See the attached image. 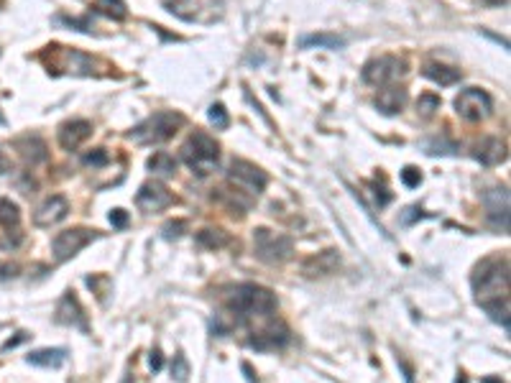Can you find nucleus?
Segmentation results:
<instances>
[{"mask_svg":"<svg viewBox=\"0 0 511 383\" xmlns=\"http://www.w3.org/2000/svg\"><path fill=\"white\" fill-rule=\"evenodd\" d=\"M478 302H494V299H509V263L501 258H489L475 268L473 276Z\"/></svg>","mask_w":511,"mask_h":383,"instance_id":"nucleus-1","label":"nucleus"},{"mask_svg":"<svg viewBox=\"0 0 511 383\" xmlns=\"http://www.w3.org/2000/svg\"><path fill=\"white\" fill-rule=\"evenodd\" d=\"M182 159L194 174L200 177H208L210 171L217 169V161H220V146L215 143L213 136H208L205 131H194L187 143L182 146Z\"/></svg>","mask_w":511,"mask_h":383,"instance_id":"nucleus-2","label":"nucleus"},{"mask_svg":"<svg viewBox=\"0 0 511 383\" xmlns=\"http://www.w3.org/2000/svg\"><path fill=\"white\" fill-rule=\"evenodd\" d=\"M182 126H185V115L182 113L161 110L143 120L141 126H136L134 131L128 133V138L134 140V143H138V146H154V143L169 140Z\"/></svg>","mask_w":511,"mask_h":383,"instance_id":"nucleus-3","label":"nucleus"},{"mask_svg":"<svg viewBox=\"0 0 511 383\" xmlns=\"http://www.w3.org/2000/svg\"><path fill=\"white\" fill-rule=\"evenodd\" d=\"M230 312H236L238 317H251V315H271L276 310V296L268 289L259 284H240L233 289L228 302Z\"/></svg>","mask_w":511,"mask_h":383,"instance_id":"nucleus-4","label":"nucleus"},{"mask_svg":"<svg viewBox=\"0 0 511 383\" xmlns=\"http://www.w3.org/2000/svg\"><path fill=\"white\" fill-rule=\"evenodd\" d=\"M253 243H256V256L264 261V263L279 266L284 261H289L292 251H294V243L292 238L287 236H276L271 230L259 228L253 233Z\"/></svg>","mask_w":511,"mask_h":383,"instance_id":"nucleus-5","label":"nucleus"},{"mask_svg":"<svg viewBox=\"0 0 511 383\" xmlns=\"http://www.w3.org/2000/svg\"><path fill=\"white\" fill-rule=\"evenodd\" d=\"M455 110L463 120L468 123H478V120H486L494 110V100L486 89L478 87H468L463 89L458 97H455Z\"/></svg>","mask_w":511,"mask_h":383,"instance_id":"nucleus-6","label":"nucleus"},{"mask_svg":"<svg viewBox=\"0 0 511 383\" xmlns=\"http://www.w3.org/2000/svg\"><path fill=\"white\" fill-rule=\"evenodd\" d=\"M228 177L236 185V189H243L248 194H261V192L266 189V182H268L266 174L256 164L245 161V159H233Z\"/></svg>","mask_w":511,"mask_h":383,"instance_id":"nucleus-7","label":"nucleus"},{"mask_svg":"<svg viewBox=\"0 0 511 383\" xmlns=\"http://www.w3.org/2000/svg\"><path fill=\"white\" fill-rule=\"evenodd\" d=\"M404 59L399 57H391V54H384L378 59H370L368 64L364 66V80L368 85H376V87H384L389 82H394L399 74H404Z\"/></svg>","mask_w":511,"mask_h":383,"instance_id":"nucleus-8","label":"nucleus"},{"mask_svg":"<svg viewBox=\"0 0 511 383\" xmlns=\"http://www.w3.org/2000/svg\"><path fill=\"white\" fill-rule=\"evenodd\" d=\"M95 238V230L74 228V230H62L59 236L52 240V251L57 261H67V258L77 256Z\"/></svg>","mask_w":511,"mask_h":383,"instance_id":"nucleus-9","label":"nucleus"},{"mask_svg":"<svg viewBox=\"0 0 511 383\" xmlns=\"http://www.w3.org/2000/svg\"><path fill=\"white\" fill-rule=\"evenodd\" d=\"M174 202V194L169 192V187L161 185V182H146L141 185L138 194H136V205L138 210L146 215H154V212H161L166 207Z\"/></svg>","mask_w":511,"mask_h":383,"instance_id":"nucleus-10","label":"nucleus"},{"mask_svg":"<svg viewBox=\"0 0 511 383\" xmlns=\"http://www.w3.org/2000/svg\"><path fill=\"white\" fill-rule=\"evenodd\" d=\"M49 49H52V54L59 57L57 62H52L54 72L64 69L69 74H92V69H95V62L89 59L87 54L74 52V49H64V46H49Z\"/></svg>","mask_w":511,"mask_h":383,"instance_id":"nucleus-11","label":"nucleus"},{"mask_svg":"<svg viewBox=\"0 0 511 383\" xmlns=\"http://www.w3.org/2000/svg\"><path fill=\"white\" fill-rule=\"evenodd\" d=\"M69 212V202L67 197H62V194H52V197H46L38 210L34 212V222H36L38 228H52L57 222H62L67 217Z\"/></svg>","mask_w":511,"mask_h":383,"instance_id":"nucleus-12","label":"nucleus"},{"mask_svg":"<svg viewBox=\"0 0 511 383\" xmlns=\"http://www.w3.org/2000/svg\"><path fill=\"white\" fill-rule=\"evenodd\" d=\"M483 205H486V212H489V220L496 225V228L509 230V192L504 187H496V189H489L483 194Z\"/></svg>","mask_w":511,"mask_h":383,"instance_id":"nucleus-13","label":"nucleus"},{"mask_svg":"<svg viewBox=\"0 0 511 383\" xmlns=\"http://www.w3.org/2000/svg\"><path fill=\"white\" fill-rule=\"evenodd\" d=\"M340 268V256L335 251H322L317 256H310L302 263V273L307 279H322V276H333Z\"/></svg>","mask_w":511,"mask_h":383,"instance_id":"nucleus-14","label":"nucleus"},{"mask_svg":"<svg viewBox=\"0 0 511 383\" xmlns=\"http://www.w3.org/2000/svg\"><path fill=\"white\" fill-rule=\"evenodd\" d=\"M92 136V123L87 120H69L64 126L59 128V146L64 151H74V148H80L85 140Z\"/></svg>","mask_w":511,"mask_h":383,"instance_id":"nucleus-15","label":"nucleus"},{"mask_svg":"<svg viewBox=\"0 0 511 383\" xmlns=\"http://www.w3.org/2000/svg\"><path fill=\"white\" fill-rule=\"evenodd\" d=\"M289 342V330L284 324H271L266 330L256 332V338L248 340V345L256 347V350H276V347H284Z\"/></svg>","mask_w":511,"mask_h":383,"instance_id":"nucleus-16","label":"nucleus"},{"mask_svg":"<svg viewBox=\"0 0 511 383\" xmlns=\"http://www.w3.org/2000/svg\"><path fill=\"white\" fill-rule=\"evenodd\" d=\"M473 156L483 166H496L506 159V146L494 136H486V138H481V143H475Z\"/></svg>","mask_w":511,"mask_h":383,"instance_id":"nucleus-17","label":"nucleus"},{"mask_svg":"<svg viewBox=\"0 0 511 383\" xmlns=\"http://www.w3.org/2000/svg\"><path fill=\"white\" fill-rule=\"evenodd\" d=\"M57 315H59V322L62 324H72V327H80V330H85L87 327V319H85V312H82L80 302H77V296L74 294H67L64 299L59 302V307H57Z\"/></svg>","mask_w":511,"mask_h":383,"instance_id":"nucleus-18","label":"nucleus"},{"mask_svg":"<svg viewBox=\"0 0 511 383\" xmlns=\"http://www.w3.org/2000/svg\"><path fill=\"white\" fill-rule=\"evenodd\" d=\"M404 105H407V89L404 87H386L376 97V108L384 115H396V113H401Z\"/></svg>","mask_w":511,"mask_h":383,"instance_id":"nucleus-19","label":"nucleus"},{"mask_svg":"<svg viewBox=\"0 0 511 383\" xmlns=\"http://www.w3.org/2000/svg\"><path fill=\"white\" fill-rule=\"evenodd\" d=\"M29 363L38 366V368H62L67 363V350L64 347H44V350L31 353Z\"/></svg>","mask_w":511,"mask_h":383,"instance_id":"nucleus-20","label":"nucleus"},{"mask_svg":"<svg viewBox=\"0 0 511 383\" xmlns=\"http://www.w3.org/2000/svg\"><path fill=\"white\" fill-rule=\"evenodd\" d=\"M15 148L21 151V156L29 164H38L46 159V143L38 136H23V138L15 140Z\"/></svg>","mask_w":511,"mask_h":383,"instance_id":"nucleus-21","label":"nucleus"},{"mask_svg":"<svg viewBox=\"0 0 511 383\" xmlns=\"http://www.w3.org/2000/svg\"><path fill=\"white\" fill-rule=\"evenodd\" d=\"M299 46L302 49H330V52H338L345 46V38L338 36V34H307V36L299 38Z\"/></svg>","mask_w":511,"mask_h":383,"instance_id":"nucleus-22","label":"nucleus"},{"mask_svg":"<svg viewBox=\"0 0 511 383\" xmlns=\"http://www.w3.org/2000/svg\"><path fill=\"white\" fill-rule=\"evenodd\" d=\"M424 77L440 85V87H450V85L460 82V69H452V66L445 64H427L424 66Z\"/></svg>","mask_w":511,"mask_h":383,"instance_id":"nucleus-23","label":"nucleus"},{"mask_svg":"<svg viewBox=\"0 0 511 383\" xmlns=\"http://www.w3.org/2000/svg\"><path fill=\"white\" fill-rule=\"evenodd\" d=\"M197 243L202 248H210V251H217V248H225L228 245V233H222L217 228H205L197 233Z\"/></svg>","mask_w":511,"mask_h":383,"instance_id":"nucleus-24","label":"nucleus"},{"mask_svg":"<svg viewBox=\"0 0 511 383\" xmlns=\"http://www.w3.org/2000/svg\"><path fill=\"white\" fill-rule=\"evenodd\" d=\"M148 169L154 171V174H164V177H169L177 171V161H174V156H169L166 151H159L148 159Z\"/></svg>","mask_w":511,"mask_h":383,"instance_id":"nucleus-25","label":"nucleus"},{"mask_svg":"<svg viewBox=\"0 0 511 383\" xmlns=\"http://www.w3.org/2000/svg\"><path fill=\"white\" fill-rule=\"evenodd\" d=\"M95 10L108 15V18H115V21H123L128 15V8L123 0H95Z\"/></svg>","mask_w":511,"mask_h":383,"instance_id":"nucleus-26","label":"nucleus"},{"mask_svg":"<svg viewBox=\"0 0 511 383\" xmlns=\"http://www.w3.org/2000/svg\"><path fill=\"white\" fill-rule=\"evenodd\" d=\"M21 222V210H18V205L15 202H10L8 197L0 199V225L3 228H15Z\"/></svg>","mask_w":511,"mask_h":383,"instance_id":"nucleus-27","label":"nucleus"},{"mask_svg":"<svg viewBox=\"0 0 511 383\" xmlns=\"http://www.w3.org/2000/svg\"><path fill=\"white\" fill-rule=\"evenodd\" d=\"M210 123L215 126V131H225V128L230 126V115H228V110H225V105H220V103H215V105H210Z\"/></svg>","mask_w":511,"mask_h":383,"instance_id":"nucleus-28","label":"nucleus"},{"mask_svg":"<svg viewBox=\"0 0 511 383\" xmlns=\"http://www.w3.org/2000/svg\"><path fill=\"white\" fill-rule=\"evenodd\" d=\"M171 378H177L179 383H187L189 378V363H187L185 353H177L171 361Z\"/></svg>","mask_w":511,"mask_h":383,"instance_id":"nucleus-29","label":"nucleus"},{"mask_svg":"<svg viewBox=\"0 0 511 383\" xmlns=\"http://www.w3.org/2000/svg\"><path fill=\"white\" fill-rule=\"evenodd\" d=\"M424 148H427V154L438 156V154H455L458 151V143H452V140H440V138H432L424 143Z\"/></svg>","mask_w":511,"mask_h":383,"instance_id":"nucleus-30","label":"nucleus"},{"mask_svg":"<svg viewBox=\"0 0 511 383\" xmlns=\"http://www.w3.org/2000/svg\"><path fill=\"white\" fill-rule=\"evenodd\" d=\"M417 110L422 113V118H432L435 110H440V97L438 95H422L417 103Z\"/></svg>","mask_w":511,"mask_h":383,"instance_id":"nucleus-31","label":"nucleus"},{"mask_svg":"<svg viewBox=\"0 0 511 383\" xmlns=\"http://www.w3.org/2000/svg\"><path fill=\"white\" fill-rule=\"evenodd\" d=\"M401 182H404L409 189H415V187L422 185V174H419V169H415V166H407V169L401 171Z\"/></svg>","mask_w":511,"mask_h":383,"instance_id":"nucleus-32","label":"nucleus"},{"mask_svg":"<svg viewBox=\"0 0 511 383\" xmlns=\"http://www.w3.org/2000/svg\"><path fill=\"white\" fill-rule=\"evenodd\" d=\"M82 161L87 164V166H105L108 164V151H103V148H95L92 154H85V159Z\"/></svg>","mask_w":511,"mask_h":383,"instance_id":"nucleus-33","label":"nucleus"},{"mask_svg":"<svg viewBox=\"0 0 511 383\" xmlns=\"http://www.w3.org/2000/svg\"><path fill=\"white\" fill-rule=\"evenodd\" d=\"M187 225L182 220H177V222H169V225H164V236L166 238H177V236H182V230H185Z\"/></svg>","mask_w":511,"mask_h":383,"instance_id":"nucleus-34","label":"nucleus"},{"mask_svg":"<svg viewBox=\"0 0 511 383\" xmlns=\"http://www.w3.org/2000/svg\"><path fill=\"white\" fill-rule=\"evenodd\" d=\"M110 222L115 225V228H126V225H128V212H126V210H113Z\"/></svg>","mask_w":511,"mask_h":383,"instance_id":"nucleus-35","label":"nucleus"},{"mask_svg":"<svg viewBox=\"0 0 511 383\" xmlns=\"http://www.w3.org/2000/svg\"><path fill=\"white\" fill-rule=\"evenodd\" d=\"M148 363H151V370H161V366H164V361H161V350H159V347H154V350H151V358H148Z\"/></svg>","mask_w":511,"mask_h":383,"instance_id":"nucleus-36","label":"nucleus"},{"mask_svg":"<svg viewBox=\"0 0 511 383\" xmlns=\"http://www.w3.org/2000/svg\"><path fill=\"white\" fill-rule=\"evenodd\" d=\"M407 212L409 215H404V217H401V222H404V225H409V222L415 220V217H419V210H417V207H409Z\"/></svg>","mask_w":511,"mask_h":383,"instance_id":"nucleus-37","label":"nucleus"},{"mask_svg":"<svg viewBox=\"0 0 511 383\" xmlns=\"http://www.w3.org/2000/svg\"><path fill=\"white\" fill-rule=\"evenodd\" d=\"M486 3H491V6H506L509 0H486Z\"/></svg>","mask_w":511,"mask_h":383,"instance_id":"nucleus-38","label":"nucleus"},{"mask_svg":"<svg viewBox=\"0 0 511 383\" xmlns=\"http://www.w3.org/2000/svg\"><path fill=\"white\" fill-rule=\"evenodd\" d=\"M455 383H468V378L463 376V373H460V376H458V381H455Z\"/></svg>","mask_w":511,"mask_h":383,"instance_id":"nucleus-39","label":"nucleus"},{"mask_svg":"<svg viewBox=\"0 0 511 383\" xmlns=\"http://www.w3.org/2000/svg\"><path fill=\"white\" fill-rule=\"evenodd\" d=\"M123 383H131V378H123Z\"/></svg>","mask_w":511,"mask_h":383,"instance_id":"nucleus-40","label":"nucleus"},{"mask_svg":"<svg viewBox=\"0 0 511 383\" xmlns=\"http://www.w3.org/2000/svg\"><path fill=\"white\" fill-rule=\"evenodd\" d=\"M0 123H6V118H3V115H0Z\"/></svg>","mask_w":511,"mask_h":383,"instance_id":"nucleus-41","label":"nucleus"},{"mask_svg":"<svg viewBox=\"0 0 511 383\" xmlns=\"http://www.w3.org/2000/svg\"><path fill=\"white\" fill-rule=\"evenodd\" d=\"M486 383H498V381H486Z\"/></svg>","mask_w":511,"mask_h":383,"instance_id":"nucleus-42","label":"nucleus"}]
</instances>
